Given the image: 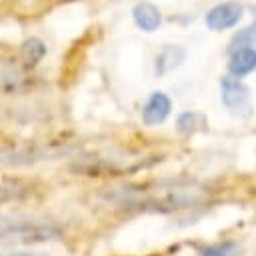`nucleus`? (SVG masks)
Segmentation results:
<instances>
[{"instance_id":"1","label":"nucleus","mask_w":256,"mask_h":256,"mask_svg":"<svg viewBox=\"0 0 256 256\" xmlns=\"http://www.w3.org/2000/svg\"><path fill=\"white\" fill-rule=\"evenodd\" d=\"M64 232L52 222L40 220H10L0 222V242L2 244H40L62 240Z\"/></svg>"},{"instance_id":"2","label":"nucleus","mask_w":256,"mask_h":256,"mask_svg":"<svg viewBox=\"0 0 256 256\" xmlns=\"http://www.w3.org/2000/svg\"><path fill=\"white\" fill-rule=\"evenodd\" d=\"M220 100L226 110L238 118H250L254 114V104L250 96V88L230 74L220 78Z\"/></svg>"},{"instance_id":"3","label":"nucleus","mask_w":256,"mask_h":256,"mask_svg":"<svg viewBox=\"0 0 256 256\" xmlns=\"http://www.w3.org/2000/svg\"><path fill=\"white\" fill-rule=\"evenodd\" d=\"M244 14V6L238 2H220L216 6H212L206 16H204V24L208 30L212 32H222L228 28H234Z\"/></svg>"},{"instance_id":"4","label":"nucleus","mask_w":256,"mask_h":256,"mask_svg":"<svg viewBox=\"0 0 256 256\" xmlns=\"http://www.w3.org/2000/svg\"><path fill=\"white\" fill-rule=\"evenodd\" d=\"M172 112V100L166 92L156 90L148 96L146 104L142 106V122L146 126H156L162 124Z\"/></svg>"},{"instance_id":"5","label":"nucleus","mask_w":256,"mask_h":256,"mask_svg":"<svg viewBox=\"0 0 256 256\" xmlns=\"http://www.w3.org/2000/svg\"><path fill=\"white\" fill-rule=\"evenodd\" d=\"M132 20H134V24L142 32H148L150 34V32H156L160 28V24H162V12H160V8L156 4L142 0V2H138L132 8Z\"/></svg>"},{"instance_id":"6","label":"nucleus","mask_w":256,"mask_h":256,"mask_svg":"<svg viewBox=\"0 0 256 256\" xmlns=\"http://www.w3.org/2000/svg\"><path fill=\"white\" fill-rule=\"evenodd\" d=\"M186 58V48L180 44H166L154 58V74L156 76H164L168 72H172L174 68H178Z\"/></svg>"},{"instance_id":"7","label":"nucleus","mask_w":256,"mask_h":256,"mask_svg":"<svg viewBox=\"0 0 256 256\" xmlns=\"http://www.w3.org/2000/svg\"><path fill=\"white\" fill-rule=\"evenodd\" d=\"M226 68H228V74L234 78H242V76L254 72L256 70V48L252 46V48H240V50L232 52Z\"/></svg>"},{"instance_id":"8","label":"nucleus","mask_w":256,"mask_h":256,"mask_svg":"<svg viewBox=\"0 0 256 256\" xmlns=\"http://www.w3.org/2000/svg\"><path fill=\"white\" fill-rule=\"evenodd\" d=\"M24 84V74L16 64L0 62V94H10L20 90Z\"/></svg>"},{"instance_id":"9","label":"nucleus","mask_w":256,"mask_h":256,"mask_svg":"<svg viewBox=\"0 0 256 256\" xmlns=\"http://www.w3.org/2000/svg\"><path fill=\"white\" fill-rule=\"evenodd\" d=\"M256 42V6H252V22L248 26H244L242 30H238L230 42H228V54L240 50V48H252Z\"/></svg>"},{"instance_id":"10","label":"nucleus","mask_w":256,"mask_h":256,"mask_svg":"<svg viewBox=\"0 0 256 256\" xmlns=\"http://www.w3.org/2000/svg\"><path fill=\"white\" fill-rule=\"evenodd\" d=\"M44 56H46V44L40 38L30 36L20 44V58L26 66H30V68L36 66Z\"/></svg>"},{"instance_id":"11","label":"nucleus","mask_w":256,"mask_h":256,"mask_svg":"<svg viewBox=\"0 0 256 256\" xmlns=\"http://www.w3.org/2000/svg\"><path fill=\"white\" fill-rule=\"evenodd\" d=\"M206 126H208L206 116L200 112H194V110L180 112L176 118V130L182 134H194L196 130H204Z\"/></svg>"},{"instance_id":"12","label":"nucleus","mask_w":256,"mask_h":256,"mask_svg":"<svg viewBox=\"0 0 256 256\" xmlns=\"http://www.w3.org/2000/svg\"><path fill=\"white\" fill-rule=\"evenodd\" d=\"M198 256H240V246L236 242L208 244L198 250Z\"/></svg>"},{"instance_id":"13","label":"nucleus","mask_w":256,"mask_h":256,"mask_svg":"<svg viewBox=\"0 0 256 256\" xmlns=\"http://www.w3.org/2000/svg\"><path fill=\"white\" fill-rule=\"evenodd\" d=\"M0 256H46L40 252H0Z\"/></svg>"}]
</instances>
